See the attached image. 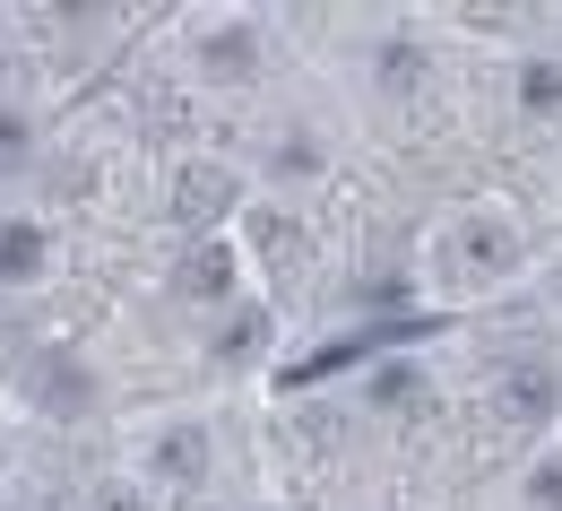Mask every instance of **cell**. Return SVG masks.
<instances>
[{"mask_svg": "<svg viewBox=\"0 0 562 511\" xmlns=\"http://www.w3.org/2000/svg\"><path fill=\"white\" fill-rule=\"evenodd\" d=\"M26 390H35V408H53V416H87V408H95V373L78 365L70 347H35V356H26Z\"/></svg>", "mask_w": 562, "mask_h": 511, "instance_id": "1", "label": "cell"}, {"mask_svg": "<svg viewBox=\"0 0 562 511\" xmlns=\"http://www.w3.org/2000/svg\"><path fill=\"white\" fill-rule=\"evenodd\" d=\"M510 260H519V234L502 218H468L450 234V269H459V278H502Z\"/></svg>", "mask_w": 562, "mask_h": 511, "instance_id": "2", "label": "cell"}, {"mask_svg": "<svg viewBox=\"0 0 562 511\" xmlns=\"http://www.w3.org/2000/svg\"><path fill=\"white\" fill-rule=\"evenodd\" d=\"M234 209V174L225 165H182V182H173V218L182 225H216Z\"/></svg>", "mask_w": 562, "mask_h": 511, "instance_id": "3", "label": "cell"}, {"mask_svg": "<svg viewBox=\"0 0 562 511\" xmlns=\"http://www.w3.org/2000/svg\"><path fill=\"white\" fill-rule=\"evenodd\" d=\"M147 468H156L165 486H200V477H209V434H200V425H165V434L147 442Z\"/></svg>", "mask_w": 562, "mask_h": 511, "instance_id": "4", "label": "cell"}, {"mask_svg": "<svg viewBox=\"0 0 562 511\" xmlns=\"http://www.w3.org/2000/svg\"><path fill=\"white\" fill-rule=\"evenodd\" d=\"M554 399H562L554 365H519L510 381H502V416H510V425H546V416H554Z\"/></svg>", "mask_w": 562, "mask_h": 511, "instance_id": "5", "label": "cell"}, {"mask_svg": "<svg viewBox=\"0 0 562 511\" xmlns=\"http://www.w3.org/2000/svg\"><path fill=\"white\" fill-rule=\"evenodd\" d=\"M200 70H209V78H234V87H243V78L260 70V35H251V26H216L209 44H200Z\"/></svg>", "mask_w": 562, "mask_h": 511, "instance_id": "6", "label": "cell"}, {"mask_svg": "<svg viewBox=\"0 0 562 511\" xmlns=\"http://www.w3.org/2000/svg\"><path fill=\"white\" fill-rule=\"evenodd\" d=\"M35 269H44V225L0 218V287H26Z\"/></svg>", "mask_w": 562, "mask_h": 511, "instance_id": "7", "label": "cell"}, {"mask_svg": "<svg viewBox=\"0 0 562 511\" xmlns=\"http://www.w3.org/2000/svg\"><path fill=\"white\" fill-rule=\"evenodd\" d=\"M182 287H191V295H225V287H234V252L200 243V252H191V269H182Z\"/></svg>", "mask_w": 562, "mask_h": 511, "instance_id": "8", "label": "cell"}, {"mask_svg": "<svg viewBox=\"0 0 562 511\" xmlns=\"http://www.w3.org/2000/svg\"><path fill=\"white\" fill-rule=\"evenodd\" d=\"M260 330H269L260 312H234V321H225V330H216V338H209V356H216V365H243V356L260 347Z\"/></svg>", "mask_w": 562, "mask_h": 511, "instance_id": "9", "label": "cell"}, {"mask_svg": "<svg viewBox=\"0 0 562 511\" xmlns=\"http://www.w3.org/2000/svg\"><path fill=\"white\" fill-rule=\"evenodd\" d=\"M416 399H424V381L407 365H381V373H372V390H363V408H416Z\"/></svg>", "mask_w": 562, "mask_h": 511, "instance_id": "10", "label": "cell"}, {"mask_svg": "<svg viewBox=\"0 0 562 511\" xmlns=\"http://www.w3.org/2000/svg\"><path fill=\"white\" fill-rule=\"evenodd\" d=\"M381 78H390V87H416V78H424V44H407V35L381 44Z\"/></svg>", "mask_w": 562, "mask_h": 511, "instance_id": "11", "label": "cell"}, {"mask_svg": "<svg viewBox=\"0 0 562 511\" xmlns=\"http://www.w3.org/2000/svg\"><path fill=\"white\" fill-rule=\"evenodd\" d=\"M355 303H363V312H381V321H407V312H398V303H407V287H398V278H372V287H355Z\"/></svg>", "mask_w": 562, "mask_h": 511, "instance_id": "12", "label": "cell"}, {"mask_svg": "<svg viewBox=\"0 0 562 511\" xmlns=\"http://www.w3.org/2000/svg\"><path fill=\"white\" fill-rule=\"evenodd\" d=\"M519 96H528L537 113H554V104H562V70H546V62H537V70L519 78Z\"/></svg>", "mask_w": 562, "mask_h": 511, "instance_id": "13", "label": "cell"}, {"mask_svg": "<svg viewBox=\"0 0 562 511\" xmlns=\"http://www.w3.org/2000/svg\"><path fill=\"white\" fill-rule=\"evenodd\" d=\"M251 243H260L269 260H294V225L285 218H251Z\"/></svg>", "mask_w": 562, "mask_h": 511, "instance_id": "14", "label": "cell"}, {"mask_svg": "<svg viewBox=\"0 0 562 511\" xmlns=\"http://www.w3.org/2000/svg\"><path fill=\"white\" fill-rule=\"evenodd\" d=\"M26 147H35V131H26L18 113H0V174H9V165H26Z\"/></svg>", "mask_w": 562, "mask_h": 511, "instance_id": "15", "label": "cell"}, {"mask_svg": "<svg viewBox=\"0 0 562 511\" xmlns=\"http://www.w3.org/2000/svg\"><path fill=\"white\" fill-rule=\"evenodd\" d=\"M312 165H321V147H312V140H285L278 147V174H312Z\"/></svg>", "mask_w": 562, "mask_h": 511, "instance_id": "16", "label": "cell"}, {"mask_svg": "<svg viewBox=\"0 0 562 511\" xmlns=\"http://www.w3.org/2000/svg\"><path fill=\"white\" fill-rule=\"evenodd\" d=\"M537 503L562 511V459H546V468H537Z\"/></svg>", "mask_w": 562, "mask_h": 511, "instance_id": "17", "label": "cell"}, {"mask_svg": "<svg viewBox=\"0 0 562 511\" xmlns=\"http://www.w3.org/2000/svg\"><path fill=\"white\" fill-rule=\"evenodd\" d=\"M95 511H147V503H139V495H104Z\"/></svg>", "mask_w": 562, "mask_h": 511, "instance_id": "18", "label": "cell"}, {"mask_svg": "<svg viewBox=\"0 0 562 511\" xmlns=\"http://www.w3.org/2000/svg\"><path fill=\"white\" fill-rule=\"evenodd\" d=\"M0 70H9V53H0Z\"/></svg>", "mask_w": 562, "mask_h": 511, "instance_id": "19", "label": "cell"}, {"mask_svg": "<svg viewBox=\"0 0 562 511\" xmlns=\"http://www.w3.org/2000/svg\"><path fill=\"white\" fill-rule=\"evenodd\" d=\"M35 511H53V503H35Z\"/></svg>", "mask_w": 562, "mask_h": 511, "instance_id": "20", "label": "cell"}]
</instances>
